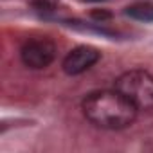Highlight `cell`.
I'll use <instances>...</instances> for the list:
<instances>
[{
	"mask_svg": "<svg viewBox=\"0 0 153 153\" xmlns=\"http://www.w3.org/2000/svg\"><path fill=\"white\" fill-rule=\"evenodd\" d=\"M92 16H94L96 20H101V22H103V20H108V18H110V13H108V11H94Z\"/></svg>",
	"mask_w": 153,
	"mask_h": 153,
	"instance_id": "obj_7",
	"label": "cell"
},
{
	"mask_svg": "<svg viewBox=\"0 0 153 153\" xmlns=\"http://www.w3.org/2000/svg\"><path fill=\"white\" fill-rule=\"evenodd\" d=\"M83 115L97 128L123 130L133 124L137 108L119 90H96L90 92L81 103Z\"/></svg>",
	"mask_w": 153,
	"mask_h": 153,
	"instance_id": "obj_1",
	"label": "cell"
},
{
	"mask_svg": "<svg viewBox=\"0 0 153 153\" xmlns=\"http://www.w3.org/2000/svg\"><path fill=\"white\" fill-rule=\"evenodd\" d=\"M31 4L42 15H49V13H54L58 9V2H56V0H33Z\"/></svg>",
	"mask_w": 153,
	"mask_h": 153,
	"instance_id": "obj_6",
	"label": "cell"
},
{
	"mask_svg": "<svg viewBox=\"0 0 153 153\" xmlns=\"http://www.w3.org/2000/svg\"><path fill=\"white\" fill-rule=\"evenodd\" d=\"M115 90L130 99L139 112L153 110V74L148 70L133 68L121 74L115 79Z\"/></svg>",
	"mask_w": 153,
	"mask_h": 153,
	"instance_id": "obj_2",
	"label": "cell"
},
{
	"mask_svg": "<svg viewBox=\"0 0 153 153\" xmlns=\"http://www.w3.org/2000/svg\"><path fill=\"white\" fill-rule=\"evenodd\" d=\"M101 59V52L96 49V47H90V45H79L72 49L61 67H63V72L68 74V76H78V74H83L85 70H88L90 67H94L97 61Z\"/></svg>",
	"mask_w": 153,
	"mask_h": 153,
	"instance_id": "obj_4",
	"label": "cell"
},
{
	"mask_svg": "<svg viewBox=\"0 0 153 153\" xmlns=\"http://www.w3.org/2000/svg\"><path fill=\"white\" fill-rule=\"evenodd\" d=\"M124 15H128L133 20L139 22H153V4L149 2H137L124 9Z\"/></svg>",
	"mask_w": 153,
	"mask_h": 153,
	"instance_id": "obj_5",
	"label": "cell"
},
{
	"mask_svg": "<svg viewBox=\"0 0 153 153\" xmlns=\"http://www.w3.org/2000/svg\"><path fill=\"white\" fill-rule=\"evenodd\" d=\"M22 63L29 68H45L56 58V45L49 38H33L27 40L20 49Z\"/></svg>",
	"mask_w": 153,
	"mask_h": 153,
	"instance_id": "obj_3",
	"label": "cell"
}]
</instances>
